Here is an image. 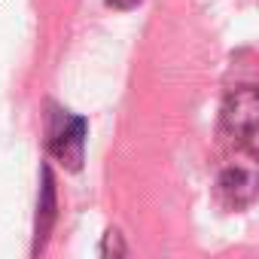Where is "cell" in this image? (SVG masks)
<instances>
[{"label":"cell","mask_w":259,"mask_h":259,"mask_svg":"<svg viewBox=\"0 0 259 259\" xmlns=\"http://www.w3.org/2000/svg\"><path fill=\"white\" fill-rule=\"evenodd\" d=\"M217 195L229 210L250 207L259 198V150H241L223 165Z\"/></svg>","instance_id":"1"},{"label":"cell","mask_w":259,"mask_h":259,"mask_svg":"<svg viewBox=\"0 0 259 259\" xmlns=\"http://www.w3.org/2000/svg\"><path fill=\"white\" fill-rule=\"evenodd\" d=\"M85 135H89V122L70 110L52 107L49 125H46V150L55 162L64 168L76 171L85 156Z\"/></svg>","instance_id":"2"},{"label":"cell","mask_w":259,"mask_h":259,"mask_svg":"<svg viewBox=\"0 0 259 259\" xmlns=\"http://www.w3.org/2000/svg\"><path fill=\"white\" fill-rule=\"evenodd\" d=\"M220 132L232 141H250L259 132V85H238L223 98Z\"/></svg>","instance_id":"3"},{"label":"cell","mask_w":259,"mask_h":259,"mask_svg":"<svg viewBox=\"0 0 259 259\" xmlns=\"http://www.w3.org/2000/svg\"><path fill=\"white\" fill-rule=\"evenodd\" d=\"M55 207H58V201H55V180H52V171L43 168V186H40V201H37V226H34V256L49 241V232H52L55 217H58Z\"/></svg>","instance_id":"4"},{"label":"cell","mask_w":259,"mask_h":259,"mask_svg":"<svg viewBox=\"0 0 259 259\" xmlns=\"http://www.w3.org/2000/svg\"><path fill=\"white\" fill-rule=\"evenodd\" d=\"M101 256H104V259H128V247H125V238H122L119 229H110V232L104 235Z\"/></svg>","instance_id":"5"},{"label":"cell","mask_w":259,"mask_h":259,"mask_svg":"<svg viewBox=\"0 0 259 259\" xmlns=\"http://www.w3.org/2000/svg\"><path fill=\"white\" fill-rule=\"evenodd\" d=\"M141 4V0H107V7H113V10H135Z\"/></svg>","instance_id":"6"}]
</instances>
